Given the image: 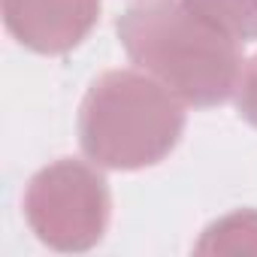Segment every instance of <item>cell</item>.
<instances>
[{"mask_svg":"<svg viewBox=\"0 0 257 257\" xmlns=\"http://www.w3.org/2000/svg\"><path fill=\"white\" fill-rule=\"evenodd\" d=\"M115 34L131 64L170 88L188 109H215L236 97L242 46L182 0H134L115 19Z\"/></svg>","mask_w":257,"mask_h":257,"instance_id":"1","label":"cell"},{"mask_svg":"<svg viewBox=\"0 0 257 257\" xmlns=\"http://www.w3.org/2000/svg\"><path fill=\"white\" fill-rule=\"evenodd\" d=\"M188 106L140 67L100 73L76 118L82 155L112 173H140L164 164L185 137Z\"/></svg>","mask_w":257,"mask_h":257,"instance_id":"2","label":"cell"},{"mask_svg":"<svg viewBox=\"0 0 257 257\" xmlns=\"http://www.w3.org/2000/svg\"><path fill=\"white\" fill-rule=\"evenodd\" d=\"M28 230L52 251L82 254L97 248L112 224V191L103 167L88 158H61L37 170L22 197Z\"/></svg>","mask_w":257,"mask_h":257,"instance_id":"3","label":"cell"},{"mask_svg":"<svg viewBox=\"0 0 257 257\" xmlns=\"http://www.w3.org/2000/svg\"><path fill=\"white\" fill-rule=\"evenodd\" d=\"M10 37L34 55L79 49L100 22L103 0H0Z\"/></svg>","mask_w":257,"mask_h":257,"instance_id":"4","label":"cell"},{"mask_svg":"<svg viewBox=\"0 0 257 257\" xmlns=\"http://www.w3.org/2000/svg\"><path fill=\"white\" fill-rule=\"evenodd\" d=\"M197 254H257V209H233L215 218L194 245Z\"/></svg>","mask_w":257,"mask_h":257,"instance_id":"5","label":"cell"},{"mask_svg":"<svg viewBox=\"0 0 257 257\" xmlns=\"http://www.w3.org/2000/svg\"><path fill=\"white\" fill-rule=\"evenodd\" d=\"M182 4L239 46L257 43V0H182Z\"/></svg>","mask_w":257,"mask_h":257,"instance_id":"6","label":"cell"},{"mask_svg":"<svg viewBox=\"0 0 257 257\" xmlns=\"http://www.w3.org/2000/svg\"><path fill=\"white\" fill-rule=\"evenodd\" d=\"M233 100H236L239 118H242L248 127H254V131H257V52H254L251 58H245Z\"/></svg>","mask_w":257,"mask_h":257,"instance_id":"7","label":"cell"}]
</instances>
